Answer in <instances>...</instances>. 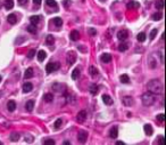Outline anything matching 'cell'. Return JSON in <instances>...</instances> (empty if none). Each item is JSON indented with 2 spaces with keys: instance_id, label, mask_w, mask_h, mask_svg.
Listing matches in <instances>:
<instances>
[{
  "instance_id": "obj_1",
  "label": "cell",
  "mask_w": 166,
  "mask_h": 145,
  "mask_svg": "<svg viewBox=\"0 0 166 145\" xmlns=\"http://www.w3.org/2000/svg\"><path fill=\"white\" fill-rule=\"evenodd\" d=\"M148 90L150 91V93L155 94V95H160V94H163L164 87H163L161 81L158 80V79H152V80H150V81L148 82Z\"/></svg>"
},
{
  "instance_id": "obj_2",
  "label": "cell",
  "mask_w": 166,
  "mask_h": 145,
  "mask_svg": "<svg viewBox=\"0 0 166 145\" xmlns=\"http://www.w3.org/2000/svg\"><path fill=\"white\" fill-rule=\"evenodd\" d=\"M141 101H142V104H143L144 106H151L152 104H155V102H156V95L150 93V91L144 93L143 95L141 96Z\"/></svg>"
},
{
  "instance_id": "obj_3",
  "label": "cell",
  "mask_w": 166,
  "mask_h": 145,
  "mask_svg": "<svg viewBox=\"0 0 166 145\" xmlns=\"http://www.w3.org/2000/svg\"><path fill=\"white\" fill-rule=\"evenodd\" d=\"M59 66H60L59 63H54V62H51V63H49L47 66H46V72H47V73H51V72L59 69Z\"/></svg>"
},
{
  "instance_id": "obj_4",
  "label": "cell",
  "mask_w": 166,
  "mask_h": 145,
  "mask_svg": "<svg viewBox=\"0 0 166 145\" xmlns=\"http://www.w3.org/2000/svg\"><path fill=\"white\" fill-rule=\"evenodd\" d=\"M87 119V111H84V110H81L77 113V116H76V120H77V122H80V123H82L83 121Z\"/></svg>"
},
{
  "instance_id": "obj_5",
  "label": "cell",
  "mask_w": 166,
  "mask_h": 145,
  "mask_svg": "<svg viewBox=\"0 0 166 145\" xmlns=\"http://www.w3.org/2000/svg\"><path fill=\"white\" fill-rule=\"evenodd\" d=\"M67 61H68V63L71 65L75 63V61H76V54H75V52L71 50V52L67 53Z\"/></svg>"
},
{
  "instance_id": "obj_6",
  "label": "cell",
  "mask_w": 166,
  "mask_h": 145,
  "mask_svg": "<svg viewBox=\"0 0 166 145\" xmlns=\"http://www.w3.org/2000/svg\"><path fill=\"white\" fill-rule=\"evenodd\" d=\"M127 37H129V32H127L126 30H121V31L117 33V38H118L121 41H125V40L127 39Z\"/></svg>"
},
{
  "instance_id": "obj_7",
  "label": "cell",
  "mask_w": 166,
  "mask_h": 145,
  "mask_svg": "<svg viewBox=\"0 0 166 145\" xmlns=\"http://www.w3.org/2000/svg\"><path fill=\"white\" fill-rule=\"evenodd\" d=\"M87 138H88V133L85 130H81L79 133V135H77V139H79L80 143H85Z\"/></svg>"
},
{
  "instance_id": "obj_8",
  "label": "cell",
  "mask_w": 166,
  "mask_h": 145,
  "mask_svg": "<svg viewBox=\"0 0 166 145\" xmlns=\"http://www.w3.org/2000/svg\"><path fill=\"white\" fill-rule=\"evenodd\" d=\"M65 86L63 84H54L52 85V90L55 91H59V93H63L65 90Z\"/></svg>"
},
{
  "instance_id": "obj_9",
  "label": "cell",
  "mask_w": 166,
  "mask_h": 145,
  "mask_svg": "<svg viewBox=\"0 0 166 145\" xmlns=\"http://www.w3.org/2000/svg\"><path fill=\"white\" fill-rule=\"evenodd\" d=\"M123 104L125 106H132L133 105V98L131 96H125V97H123Z\"/></svg>"
},
{
  "instance_id": "obj_10",
  "label": "cell",
  "mask_w": 166,
  "mask_h": 145,
  "mask_svg": "<svg viewBox=\"0 0 166 145\" xmlns=\"http://www.w3.org/2000/svg\"><path fill=\"white\" fill-rule=\"evenodd\" d=\"M7 21H8V23H9V24L14 25V24H16V23H17V17H16L15 14H9L7 16Z\"/></svg>"
},
{
  "instance_id": "obj_11",
  "label": "cell",
  "mask_w": 166,
  "mask_h": 145,
  "mask_svg": "<svg viewBox=\"0 0 166 145\" xmlns=\"http://www.w3.org/2000/svg\"><path fill=\"white\" fill-rule=\"evenodd\" d=\"M148 65L150 66V69H156V66H157V61L154 59V56H152V55L149 56V58H148Z\"/></svg>"
},
{
  "instance_id": "obj_12",
  "label": "cell",
  "mask_w": 166,
  "mask_h": 145,
  "mask_svg": "<svg viewBox=\"0 0 166 145\" xmlns=\"http://www.w3.org/2000/svg\"><path fill=\"white\" fill-rule=\"evenodd\" d=\"M33 89V85L31 82H25L23 85V93H30Z\"/></svg>"
},
{
  "instance_id": "obj_13",
  "label": "cell",
  "mask_w": 166,
  "mask_h": 145,
  "mask_svg": "<svg viewBox=\"0 0 166 145\" xmlns=\"http://www.w3.org/2000/svg\"><path fill=\"white\" fill-rule=\"evenodd\" d=\"M70 38H71V40H73V41H76V40H79V39H80V33H79V31H76V30H73V31L71 32Z\"/></svg>"
},
{
  "instance_id": "obj_14",
  "label": "cell",
  "mask_w": 166,
  "mask_h": 145,
  "mask_svg": "<svg viewBox=\"0 0 166 145\" xmlns=\"http://www.w3.org/2000/svg\"><path fill=\"white\" fill-rule=\"evenodd\" d=\"M102 102H104L106 105H112L113 104V98L108 95H102Z\"/></svg>"
},
{
  "instance_id": "obj_15",
  "label": "cell",
  "mask_w": 166,
  "mask_h": 145,
  "mask_svg": "<svg viewBox=\"0 0 166 145\" xmlns=\"http://www.w3.org/2000/svg\"><path fill=\"white\" fill-rule=\"evenodd\" d=\"M109 136H110V138H117V136H118V129H117V127H113L110 129Z\"/></svg>"
},
{
  "instance_id": "obj_16",
  "label": "cell",
  "mask_w": 166,
  "mask_h": 145,
  "mask_svg": "<svg viewBox=\"0 0 166 145\" xmlns=\"http://www.w3.org/2000/svg\"><path fill=\"white\" fill-rule=\"evenodd\" d=\"M89 91L92 94V95H97L98 91H99V87L97 86L96 84H92L91 86H90V88H89Z\"/></svg>"
},
{
  "instance_id": "obj_17",
  "label": "cell",
  "mask_w": 166,
  "mask_h": 145,
  "mask_svg": "<svg viewBox=\"0 0 166 145\" xmlns=\"http://www.w3.org/2000/svg\"><path fill=\"white\" fill-rule=\"evenodd\" d=\"M4 6H5V8L7 10H10L13 7H14V0H5Z\"/></svg>"
},
{
  "instance_id": "obj_18",
  "label": "cell",
  "mask_w": 166,
  "mask_h": 145,
  "mask_svg": "<svg viewBox=\"0 0 166 145\" xmlns=\"http://www.w3.org/2000/svg\"><path fill=\"white\" fill-rule=\"evenodd\" d=\"M25 108H26V111H29V112H31V111L34 108V101H27L26 104H25Z\"/></svg>"
},
{
  "instance_id": "obj_19",
  "label": "cell",
  "mask_w": 166,
  "mask_h": 145,
  "mask_svg": "<svg viewBox=\"0 0 166 145\" xmlns=\"http://www.w3.org/2000/svg\"><path fill=\"white\" fill-rule=\"evenodd\" d=\"M38 61L39 62H43L46 58V56H47V54H46L45 50H39V53H38Z\"/></svg>"
},
{
  "instance_id": "obj_20",
  "label": "cell",
  "mask_w": 166,
  "mask_h": 145,
  "mask_svg": "<svg viewBox=\"0 0 166 145\" xmlns=\"http://www.w3.org/2000/svg\"><path fill=\"white\" fill-rule=\"evenodd\" d=\"M16 108V103L14 101H9L7 103V110L10 111V112H13V111H15Z\"/></svg>"
},
{
  "instance_id": "obj_21",
  "label": "cell",
  "mask_w": 166,
  "mask_h": 145,
  "mask_svg": "<svg viewBox=\"0 0 166 145\" xmlns=\"http://www.w3.org/2000/svg\"><path fill=\"white\" fill-rule=\"evenodd\" d=\"M143 128H144V133H146L148 136H151V135H152L154 130H152V127H151V125H144Z\"/></svg>"
},
{
  "instance_id": "obj_22",
  "label": "cell",
  "mask_w": 166,
  "mask_h": 145,
  "mask_svg": "<svg viewBox=\"0 0 166 145\" xmlns=\"http://www.w3.org/2000/svg\"><path fill=\"white\" fill-rule=\"evenodd\" d=\"M101 61L104 62V63H109V62L112 61V55L110 54H102V56H101Z\"/></svg>"
},
{
  "instance_id": "obj_23",
  "label": "cell",
  "mask_w": 166,
  "mask_h": 145,
  "mask_svg": "<svg viewBox=\"0 0 166 145\" xmlns=\"http://www.w3.org/2000/svg\"><path fill=\"white\" fill-rule=\"evenodd\" d=\"M30 22H31V24H33V25L39 24L40 17H39V16H37V15H33V16H31V17H30Z\"/></svg>"
},
{
  "instance_id": "obj_24",
  "label": "cell",
  "mask_w": 166,
  "mask_h": 145,
  "mask_svg": "<svg viewBox=\"0 0 166 145\" xmlns=\"http://www.w3.org/2000/svg\"><path fill=\"white\" fill-rule=\"evenodd\" d=\"M20 137H21V135L18 133H12L9 136V139L12 140V142H17V140L20 139Z\"/></svg>"
},
{
  "instance_id": "obj_25",
  "label": "cell",
  "mask_w": 166,
  "mask_h": 145,
  "mask_svg": "<svg viewBox=\"0 0 166 145\" xmlns=\"http://www.w3.org/2000/svg\"><path fill=\"white\" fill-rule=\"evenodd\" d=\"M43 99H45V102H47V103H51V102L54 101V96H52V94H45Z\"/></svg>"
},
{
  "instance_id": "obj_26",
  "label": "cell",
  "mask_w": 166,
  "mask_h": 145,
  "mask_svg": "<svg viewBox=\"0 0 166 145\" xmlns=\"http://www.w3.org/2000/svg\"><path fill=\"white\" fill-rule=\"evenodd\" d=\"M32 76H33V69H32V67H29V69H26V71H25V73H24V78L25 79H29V78H31Z\"/></svg>"
},
{
  "instance_id": "obj_27",
  "label": "cell",
  "mask_w": 166,
  "mask_h": 145,
  "mask_svg": "<svg viewBox=\"0 0 166 145\" xmlns=\"http://www.w3.org/2000/svg\"><path fill=\"white\" fill-rule=\"evenodd\" d=\"M46 4H47V6H49V7L58 8V5H57V3H56L55 0H46Z\"/></svg>"
},
{
  "instance_id": "obj_28",
  "label": "cell",
  "mask_w": 166,
  "mask_h": 145,
  "mask_svg": "<svg viewBox=\"0 0 166 145\" xmlns=\"http://www.w3.org/2000/svg\"><path fill=\"white\" fill-rule=\"evenodd\" d=\"M146 38H147L146 33H144V32H140L139 34H138V37H136V39H138L139 42H143L144 40H146Z\"/></svg>"
},
{
  "instance_id": "obj_29",
  "label": "cell",
  "mask_w": 166,
  "mask_h": 145,
  "mask_svg": "<svg viewBox=\"0 0 166 145\" xmlns=\"http://www.w3.org/2000/svg\"><path fill=\"white\" fill-rule=\"evenodd\" d=\"M89 73L91 77H97V74H98V70H97V67L94 66H90L89 67Z\"/></svg>"
},
{
  "instance_id": "obj_30",
  "label": "cell",
  "mask_w": 166,
  "mask_h": 145,
  "mask_svg": "<svg viewBox=\"0 0 166 145\" xmlns=\"http://www.w3.org/2000/svg\"><path fill=\"white\" fill-rule=\"evenodd\" d=\"M161 17H163V14H161L160 12L155 13V14L151 16V18H152L154 21H159V20H161Z\"/></svg>"
},
{
  "instance_id": "obj_31",
  "label": "cell",
  "mask_w": 166,
  "mask_h": 145,
  "mask_svg": "<svg viewBox=\"0 0 166 145\" xmlns=\"http://www.w3.org/2000/svg\"><path fill=\"white\" fill-rule=\"evenodd\" d=\"M54 42H55V38L52 37L51 34H49V35H47V38H46V44L47 45H54Z\"/></svg>"
},
{
  "instance_id": "obj_32",
  "label": "cell",
  "mask_w": 166,
  "mask_h": 145,
  "mask_svg": "<svg viewBox=\"0 0 166 145\" xmlns=\"http://www.w3.org/2000/svg\"><path fill=\"white\" fill-rule=\"evenodd\" d=\"M52 22H54V24L56 25V26H58V27L63 25V21H62L60 17H55L54 20H52Z\"/></svg>"
},
{
  "instance_id": "obj_33",
  "label": "cell",
  "mask_w": 166,
  "mask_h": 145,
  "mask_svg": "<svg viewBox=\"0 0 166 145\" xmlns=\"http://www.w3.org/2000/svg\"><path fill=\"white\" fill-rule=\"evenodd\" d=\"M27 31L30 32V33H32V34H35L37 33V25H33V24L29 25L27 26Z\"/></svg>"
},
{
  "instance_id": "obj_34",
  "label": "cell",
  "mask_w": 166,
  "mask_h": 145,
  "mask_svg": "<svg viewBox=\"0 0 166 145\" xmlns=\"http://www.w3.org/2000/svg\"><path fill=\"white\" fill-rule=\"evenodd\" d=\"M121 81L123 82V84H129L130 82V78L127 74H122L121 76Z\"/></svg>"
},
{
  "instance_id": "obj_35",
  "label": "cell",
  "mask_w": 166,
  "mask_h": 145,
  "mask_svg": "<svg viewBox=\"0 0 166 145\" xmlns=\"http://www.w3.org/2000/svg\"><path fill=\"white\" fill-rule=\"evenodd\" d=\"M79 76H80V70L79 69L73 70V72H72V79L73 80H76V79L79 78Z\"/></svg>"
},
{
  "instance_id": "obj_36",
  "label": "cell",
  "mask_w": 166,
  "mask_h": 145,
  "mask_svg": "<svg viewBox=\"0 0 166 145\" xmlns=\"http://www.w3.org/2000/svg\"><path fill=\"white\" fill-rule=\"evenodd\" d=\"M127 48H129V45L125 44V42H123V44H121L118 46V50H119V52H125Z\"/></svg>"
},
{
  "instance_id": "obj_37",
  "label": "cell",
  "mask_w": 166,
  "mask_h": 145,
  "mask_svg": "<svg viewBox=\"0 0 166 145\" xmlns=\"http://www.w3.org/2000/svg\"><path fill=\"white\" fill-rule=\"evenodd\" d=\"M139 6V3H136V1H130L127 4V8H138Z\"/></svg>"
},
{
  "instance_id": "obj_38",
  "label": "cell",
  "mask_w": 166,
  "mask_h": 145,
  "mask_svg": "<svg viewBox=\"0 0 166 145\" xmlns=\"http://www.w3.org/2000/svg\"><path fill=\"white\" fill-rule=\"evenodd\" d=\"M156 8L157 9H163L164 8V0H159L156 3Z\"/></svg>"
},
{
  "instance_id": "obj_39",
  "label": "cell",
  "mask_w": 166,
  "mask_h": 145,
  "mask_svg": "<svg viewBox=\"0 0 166 145\" xmlns=\"http://www.w3.org/2000/svg\"><path fill=\"white\" fill-rule=\"evenodd\" d=\"M157 33H158V30H157V29H154V30H152V31L150 32V39H151V40L155 39V37L157 35Z\"/></svg>"
},
{
  "instance_id": "obj_40",
  "label": "cell",
  "mask_w": 166,
  "mask_h": 145,
  "mask_svg": "<svg viewBox=\"0 0 166 145\" xmlns=\"http://www.w3.org/2000/svg\"><path fill=\"white\" fill-rule=\"evenodd\" d=\"M62 123H63V120L62 119H57V120L55 121V128H56V129H57V128H59L60 126H62Z\"/></svg>"
},
{
  "instance_id": "obj_41",
  "label": "cell",
  "mask_w": 166,
  "mask_h": 145,
  "mask_svg": "<svg viewBox=\"0 0 166 145\" xmlns=\"http://www.w3.org/2000/svg\"><path fill=\"white\" fill-rule=\"evenodd\" d=\"M25 142L26 143H33V137L31 135H25Z\"/></svg>"
},
{
  "instance_id": "obj_42",
  "label": "cell",
  "mask_w": 166,
  "mask_h": 145,
  "mask_svg": "<svg viewBox=\"0 0 166 145\" xmlns=\"http://www.w3.org/2000/svg\"><path fill=\"white\" fill-rule=\"evenodd\" d=\"M34 55H35V50L34 49H31L30 52H29V54H27V57H29V58H33V57H34Z\"/></svg>"
},
{
  "instance_id": "obj_43",
  "label": "cell",
  "mask_w": 166,
  "mask_h": 145,
  "mask_svg": "<svg viewBox=\"0 0 166 145\" xmlns=\"http://www.w3.org/2000/svg\"><path fill=\"white\" fill-rule=\"evenodd\" d=\"M157 120L159 121V122H163L164 120H165V116H164L163 113H160V114H158L157 116Z\"/></svg>"
},
{
  "instance_id": "obj_44",
  "label": "cell",
  "mask_w": 166,
  "mask_h": 145,
  "mask_svg": "<svg viewBox=\"0 0 166 145\" xmlns=\"http://www.w3.org/2000/svg\"><path fill=\"white\" fill-rule=\"evenodd\" d=\"M45 144L46 145H55V140L54 139H47V140H45Z\"/></svg>"
},
{
  "instance_id": "obj_45",
  "label": "cell",
  "mask_w": 166,
  "mask_h": 145,
  "mask_svg": "<svg viewBox=\"0 0 166 145\" xmlns=\"http://www.w3.org/2000/svg\"><path fill=\"white\" fill-rule=\"evenodd\" d=\"M88 32H89L90 35H96L97 34V31L94 29H89V30H88Z\"/></svg>"
},
{
  "instance_id": "obj_46",
  "label": "cell",
  "mask_w": 166,
  "mask_h": 145,
  "mask_svg": "<svg viewBox=\"0 0 166 145\" xmlns=\"http://www.w3.org/2000/svg\"><path fill=\"white\" fill-rule=\"evenodd\" d=\"M27 1H29V0H18V4L22 5V6H24V5H26V4H27Z\"/></svg>"
},
{
  "instance_id": "obj_47",
  "label": "cell",
  "mask_w": 166,
  "mask_h": 145,
  "mask_svg": "<svg viewBox=\"0 0 166 145\" xmlns=\"http://www.w3.org/2000/svg\"><path fill=\"white\" fill-rule=\"evenodd\" d=\"M63 5H64V7H68L70 6V0H64Z\"/></svg>"
},
{
  "instance_id": "obj_48",
  "label": "cell",
  "mask_w": 166,
  "mask_h": 145,
  "mask_svg": "<svg viewBox=\"0 0 166 145\" xmlns=\"http://www.w3.org/2000/svg\"><path fill=\"white\" fill-rule=\"evenodd\" d=\"M33 4H34L35 6H40L41 5V0H33Z\"/></svg>"
},
{
  "instance_id": "obj_49",
  "label": "cell",
  "mask_w": 166,
  "mask_h": 145,
  "mask_svg": "<svg viewBox=\"0 0 166 145\" xmlns=\"http://www.w3.org/2000/svg\"><path fill=\"white\" fill-rule=\"evenodd\" d=\"M158 143H159L160 145H164V137H163V136H160V137H159Z\"/></svg>"
},
{
  "instance_id": "obj_50",
  "label": "cell",
  "mask_w": 166,
  "mask_h": 145,
  "mask_svg": "<svg viewBox=\"0 0 166 145\" xmlns=\"http://www.w3.org/2000/svg\"><path fill=\"white\" fill-rule=\"evenodd\" d=\"M79 49L81 50L82 53H83V52H87V49H85V48H83V46H79Z\"/></svg>"
},
{
  "instance_id": "obj_51",
  "label": "cell",
  "mask_w": 166,
  "mask_h": 145,
  "mask_svg": "<svg viewBox=\"0 0 166 145\" xmlns=\"http://www.w3.org/2000/svg\"><path fill=\"white\" fill-rule=\"evenodd\" d=\"M116 144L117 145H124V143L123 142H119V140H118V142H116Z\"/></svg>"
},
{
  "instance_id": "obj_52",
  "label": "cell",
  "mask_w": 166,
  "mask_h": 145,
  "mask_svg": "<svg viewBox=\"0 0 166 145\" xmlns=\"http://www.w3.org/2000/svg\"><path fill=\"white\" fill-rule=\"evenodd\" d=\"M63 144H64V145H68V144H70V142H67V140H65V142L63 143Z\"/></svg>"
},
{
  "instance_id": "obj_53",
  "label": "cell",
  "mask_w": 166,
  "mask_h": 145,
  "mask_svg": "<svg viewBox=\"0 0 166 145\" xmlns=\"http://www.w3.org/2000/svg\"><path fill=\"white\" fill-rule=\"evenodd\" d=\"M0 81H1V76H0Z\"/></svg>"
},
{
  "instance_id": "obj_54",
  "label": "cell",
  "mask_w": 166,
  "mask_h": 145,
  "mask_svg": "<svg viewBox=\"0 0 166 145\" xmlns=\"http://www.w3.org/2000/svg\"><path fill=\"white\" fill-rule=\"evenodd\" d=\"M1 144H3V143H1V142H0V145H1Z\"/></svg>"
},
{
  "instance_id": "obj_55",
  "label": "cell",
  "mask_w": 166,
  "mask_h": 145,
  "mask_svg": "<svg viewBox=\"0 0 166 145\" xmlns=\"http://www.w3.org/2000/svg\"><path fill=\"white\" fill-rule=\"evenodd\" d=\"M101 1H104V0H101Z\"/></svg>"
}]
</instances>
